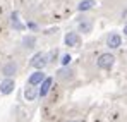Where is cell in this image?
<instances>
[{"label": "cell", "instance_id": "4fadbf2b", "mask_svg": "<svg viewBox=\"0 0 127 122\" xmlns=\"http://www.w3.org/2000/svg\"><path fill=\"white\" fill-rule=\"evenodd\" d=\"M22 46H24L26 50H33V48L36 46V38H34L33 35L24 36V38H22Z\"/></svg>", "mask_w": 127, "mask_h": 122}, {"label": "cell", "instance_id": "8fae6325", "mask_svg": "<svg viewBox=\"0 0 127 122\" xmlns=\"http://www.w3.org/2000/svg\"><path fill=\"white\" fill-rule=\"evenodd\" d=\"M10 26H12L16 31H22V29H24V24L21 22L17 12H12V14H10Z\"/></svg>", "mask_w": 127, "mask_h": 122}, {"label": "cell", "instance_id": "30bf717a", "mask_svg": "<svg viewBox=\"0 0 127 122\" xmlns=\"http://www.w3.org/2000/svg\"><path fill=\"white\" fill-rule=\"evenodd\" d=\"M24 98H26L28 102H34V100L38 98V89H36V86H31V84H29V88L26 86V89H24Z\"/></svg>", "mask_w": 127, "mask_h": 122}, {"label": "cell", "instance_id": "7c38bea8", "mask_svg": "<svg viewBox=\"0 0 127 122\" xmlns=\"http://www.w3.org/2000/svg\"><path fill=\"white\" fill-rule=\"evenodd\" d=\"M59 78L64 79V81H67V79H74V71L69 69V65H64V69L59 71Z\"/></svg>", "mask_w": 127, "mask_h": 122}, {"label": "cell", "instance_id": "52a82bcc", "mask_svg": "<svg viewBox=\"0 0 127 122\" xmlns=\"http://www.w3.org/2000/svg\"><path fill=\"white\" fill-rule=\"evenodd\" d=\"M52 84H53V78H45L41 82H40V89H38V96L40 98H45L48 93H50V88H52Z\"/></svg>", "mask_w": 127, "mask_h": 122}, {"label": "cell", "instance_id": "6da1fadb", "mask_svg": "<svg viewBox=\"0 0 127 122\" xmlns=\"http://www.w3.org/2000/svg\"><path fill=\"white\" fill-rule=\"evenodd\" d=\"M113 64H115V57H113L110 52L101 53V55L96 59V65H98L100 69H103V71H110V69L113 67Z\"/></svg>", "mask_w": 127, "mask_h": 122}, {"label": "cell", "instance_id": "8992f818", "mask_svg": "<svg viewBox=\"0 0 127 122\" xmlns=\"http://www.w3.org/2000/svg\"><path fill=\"white\" fill-rule=\"evenodd\" d=\"M120 45H122V36H120L119 33H110V35H108V38H106V46H108V48L115 50V48H119Z\"/></svg>", "mask_w": 127, "mask_h": 122}, {"label": "cell", "instance_id": "9a60e30c", "mask_svg": "<svg viewBox=\"0 0 127 122\" xmlns=\"http://www.w3.org/2000/svg\"><path fill=\"white\" fill-rule=\"evenodd\" d=\"M70 60H72V57H70L69 53H64V55H62V59H60L62 65H69V64H70Z\"/></svg>", "mask_w": 127, "mask_h": 122}, {"label": "cell", "instance_id": "277c9868", "mask_svg": "<svg viewBox=\"0 0 127 122\" xmlns=\"http://www.w3.org/2000/svg\"><path fill=\"white\" fill-rule=\"evenodd\" d=\"M16 88V81L12 78H5L3 81L0 82V95H10Z\"/></svg>", "mask_w": 127, "mask_h": 122}, {"label": "cell", "instance_id": "5b68a950", "mask_svg": "<svg viewBox=\"0 0 127 122\" xmlns=\"http://www.w3.org/2000/svg\"><path fill=\"white\" fill-rule=\"evenodd\" d=\"M45 78H46V74L43 72V69H36V71L28 78V84H31V86H40V82H41Z\"/></svg>", "mask_w": 127, "mask_h": 122}, {"label": "cell", "instance_id": "3957f363", "mask_svg": "<svg viewBox=\"0 0 127 122\" xmlns=\"http://www.w3.org/2000/svg\"><path fill=\"white\" fill-rule=\"evenodd\" d=\"M17 71H19V65H17V62H14V60L5 62L3 67H2V74H3L5 78H12V76H16Z\"/></svg>", "mask_w": 127, "mask_h": 122}, {"label": "cell", "instance_id": "2e32d148", "mask_svg": "<svg viewBox=\"0 0 127 122\" xmlns=\"http://www.w3.org/2000/svg\"><path fill=\"white\" fill-rule=\"evenodd\" d=\"M124 35H126V36H127V22H126V24H124Z\"/></svg>", "mask_w": 127, "mask_h": 122}, {"label": "cell", "instance_id": "9c48e42d", "mask_svg": "<svg viewBox=\"0 0 127 122\" xmlns=\"http://www.w3.org/2000/svg\"><path fill=\"white\" fill-rule=\"evenodd\" d=\"M77 28H79V31H81V33L88 35V33H91V31H93V22H91V19H88V17H83V19L79 21Z\"/></svg>", "mask_w": 127, "mask_h": 122}, {"label": "cell", "instance_id": "5bb4252c", "mask_svg": "<svg viewBox=\"0 0 127 122\" xmlns=\"http://www.w3.org/2000/svg\"><path fill=\"white\" fill-rule=\"evenodd\" d=\"M93 7H95V0H83L77 5V10L79 12H86V10H91Z\"/></svg>", "mask_w": 127, "mask_h": 122}, {"label": "cell", "instance_id": "7a4b0ae2", "mask_svg": "<svg viewBox=\"0 0 127 122\" xmlns=\"http://www.w3.org/2000/svg\"><path fill=\"white\" fill-rule=\"evenodd\" d=\"M46 64H48V55H46L45 52L34 53V55L31 57V60H29V65L34 67V69H43Z\"/></svg>", "mask_w": 127, "mask_h": 122}, {"label": "cell", "instance_id": "e0dca14e", "mask_svg": "<svg viewBox=\"0 0 127 122\" xmlns=\"http://www.w3.org/2000/svg\"><path fill=\"white\" fill-rule=\"evenodd\" d=\"M70 122H81V121H70Z\"/></svg>", "mask_w": 127, "mask_h": 122}, {"label": "cell", "instance_id": "ba28073f", "mask_svg": "<svg viewBox=\"0 0 127 122\" xmlns=\"http://www.w3.org/2000/svg\"><path fill=\"white\" fill-rule=\"evenodd\" d=\"M65 45L67 46H79V43H81V36H79V33H76V31H69L67 35H65Z\"/></svg>", "mask_w": 127, "mask_h": 122}]
</instances>
